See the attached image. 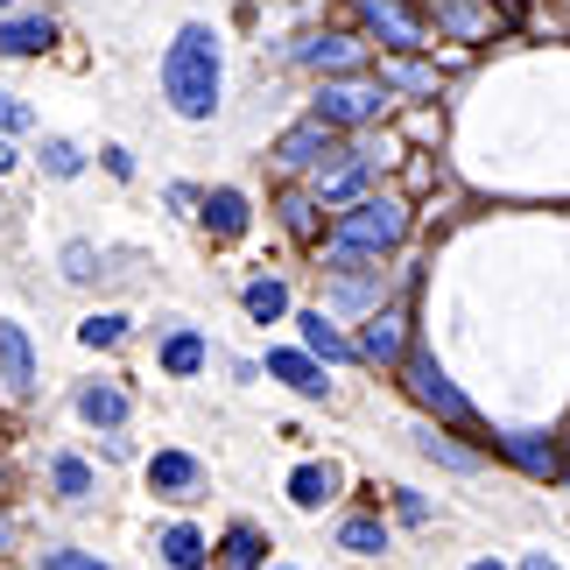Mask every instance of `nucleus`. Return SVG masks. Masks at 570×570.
I'll list each match as a JSON object with an SVG mask.
<instances>
[{
    "label": "nucleus",
    "instance_id": "obj_1",
    "mask_svg": "<svg viewBox=\"0 0 570 570\" xmlns=\"http://www.w3.org/2000/svg\"><path fill=\"white\" fill-rule=\"evenodd\" d=\"M218 85H226L218 36L205 21H190V29H177V42H169V57H163V99L177 106L184 120H212L218 114Z\"/></svg>",
    "mask_w": 570,
    "mask_h": 570
},
{
    "label": "nucleus",
    "instance_id": "obj_2",
    "mask_svg": "<svg viewBox=\"0 0 570 570\" xmlns=\"http://www.w3.org/2000/svg\"><path fill=\"white\" fill-rule=\"evenodd\" d=\"M402 233H409V205H402V197H360L353 212H338L332 247H345V254H381V247H402Z\"/></svg>",
    "mask_w": 570,
    "mask_h": 570
},
{
    "label": "nucleus",
    "instance_id": "obj_3",
    "mask_svg": "<svg viewBox=\"0 0 570 570\" xmlns=\"http://www.w3.org/2000/svg\"><path fill=\"white\" fill-rule=\"evenodd\" d=\"M381 106H387L381 78H332L317 92V120L324 127H366V120H381Z\"/></svg>",
    "mask_w": 570,
    "mask_h": 570
},
{
    "label": "nucleus",
    "instance_id": "obj_4",
    "mask_svg": "<svg viewBox=\"0 0 570 570\" xmlns=\"http://www.w3.org/2000/svg\"><path fill=\"white\" fill-rule=\"evenodd\" d=\"M402 387H409L430 415H444V423H472V402L451 387V374H444L430 353H409V360H402Z\"/></svg>",
    "mask_w": 570,
    "mask_h": 570
},
{
    "label": "nucleus",
    "instance_id": "obj_5",
    "mask_svg": "<svg viewBox=\"0 0 570 570\" xmlns=\"http://www.w3.org/2000/svg\"><path fill=\"white\" fill-rule=\"evenodd\" d=\"M332 156H338V135H332L317 114L275 141V163H282V169H317V177H324V163H332Z\"/></svg>",
    "mask_w": 570,
    "mask_h": 570
},
{
    "label": "nucleus",
    "instance_id": "obj_6",
    "mask_svg": "<svg viewBox=\"0 0 570 570\" xmlns=\"http://www.w3.org/2000/svg\"><path fill=\"white\" fill-rule=\"evenodd\" d=\"M360 14L387 50H423V14L402 8V0H360Z\"/></svg>",
    "mask_w": 570,
    "mask_h": 570
},
{
    "label": "nucleus",
    "instance_id": "obj_7",
    "mask_svg": "<svg viewBox=\"0 0 570 570\" xmlns=\"http://www.w3.org/2000/svg\"><path fill=\"white\" fill-rule=\"evenodd\" d=\"M402 345H409V317H402V311H374V317H366V332H360V360L402 366V360H409Z\"/></svg>",
    "mask_w": 570,
    "mask_h": 570
},
{
    "label": "nucleus",
    "instance_id": "obj_8",
    "mask_svg": "<svg viewBox=\"0 0 570 570\" xmlns=\"http://www.w3.org/2000/svg\"><path fill=\"white\" fill-rule=\"evenodd\" d=\"M148 487L169 493V500H190L197 487H205V472H197V458H184V451H156L148 458Z\"/></svg>",
    "mask_w": 570,
    "mask_h": 570
},
{
    "label": "nucleus",
    "instance_id": "obj_9",
    "mask_svg": "<svg viewBox=\"0 0 570 570\" xmlns=\"http://www.w3.org/2000/svg\"><path fill=\"white\" fill-rule=\"evenodd\" d=\"M0 381H8V394L36 387V353H29V332H21V324H0Z\"/></svg>",
    "mask_w": 570,
    "mask_h": 570
},
{
    "label": "nucleus",
    "instance_id": "obj_10",
    "mask_svg": "<svg viewBox=\"0 0 570 570\" xmlns=\"http://www.w3.org/2000/svg\"><path fill=\"white\" fill-rule=\"evenodd\" d=\"M500 451H508L521 472H535V479L563 472V458H557V444H550V436H542V430H508V436H500Z\"/></svg>",
    "mask_w": 570,
    "mask_h": 570
},
{
    "label": "nucleus",
    "instance_id": "obj_11",
    "mask_svg": "<svg viewBox=\"0 0 570 570\" xmlns=\"http://www.w3.org/2000/svg\"><path fill=\"white\" fill-rule=\"evenodd\" d=\"M268 374L289 381L296 394H311V402H317V394H332V381H324V366L311 353H268Z\"/></svg>",
    "mask_w": 570,
    "mask_h": 570
},
{
    "label": "nucleus",
    "instance_id": "obj_12",
    "mask_svg": "<svg viewBox=\"0 0 570 570\" xmlns=\"http://www.w3.org/2000/svg\"><path fill=\"white\" fill-rule=\"evenodd\" d=\"M436 29L458 36V42H472V36H487V29H493V14L479 8V0H436Z\"/></svg>",
    "mask_w": 570,
    "mask_h": 570
},
{
    "label": "nucleus",
    "instance_id": "obj_13",
    "mask_svg": "<svg viewBox=\"0 0 570 570\" xmlns=\"http://www.w3.org/2000/svg\"><path fill=\"white\" fill-rule=\"evenodd\" d=\"M296 57H311L317 71H360V57H366V50H360L353 36H311Z\"/></svg>",
    "mask_w": 570,
    "mask_h": 570
},
{
    "label": "nucleus",
    "instance_id": "obj_14",
    "mask_svg": "<svg viewBox=\"0 0 570 570\" xmlns=\"http://www.w3.org/2000/svg\"><path fill=\"white\" fill-rule=\"evenodd\" d=\"M50 21H42V14H21V21H0V50H8V57H36V50H50Z\"/></svg>",
    "mask_w": 570,
    "mask_h": 570
},
{
    "label": "nucleus",
    "instance_id": "obj_15",
    "mask_svg": "<svg viewBox=\"0 0 570 570\" xmlns=\"http://www.w3.org/2000/svg\"><path fill=\"white\" fill-rule=\"evenodd\" d=\"M261 529H247V521H233L226 529V542H218V570H261Z\"/></svg>",
    "mask_w": 570,
    "mask_h": 570
},
{
    "label": "nucleus",
    "instance_id": "obj_16",
    "mask_svg": "<svg viewBox=\"0 0 570 570\" xmlns=\"http://www.w3.org/2000/svg\"><path fill=\"white\" fill-rule=\"evenodd\" d=\"M78 415H85V423H99V430H114V423H127V394L114 381H99V387L78 394Z\"/></svg>",
    "mask_w": 570,
    "mask_h": 570
},
{
    "label": "nucleus",
    "instance_id": "obj_17",
    "mask_svg": "<svg viewBox=\"0 0 570 570\" xmlns=\"http://www.w3.org/2000/svg\"><path fill=\"white\" fill-rule=\"evenodd\" d=\"M205 226L218 239H239V233H247V197H239V190H212L205 197Z\"/></svg>",
    "mask_w": 570,
    "mask_h": 570
},
{
    "label": "nucleus",
    "instance_id": "obj_18",
    "mask_svg": "<svg viewBox=\"0 0 570 570\" xmlns=\"http://www.w3.org/2000/svg\"><path fill=\"white\" fill-rule=\"evenodd\" d=\"M332 493H338V472L332 465H296L289 472V500H296V508H324Z\"/></svg>",
    "mask_w": 570,
    "mask_h": 570
},
{
    "label": "nucleus",
    "instance_id": "obj_19",
    "mask_svg": "<svg viewBox=\"0 0 570 570\" xmlns=\"http://www.w3.org/2000/svg\"><path fill=\"white\" fill-rule=\"evenodd\" d=\"M360 190H366V163H338L317 177V205H345V197L360 205Z\"/></svg>",
    "mask_w": 570,
    "mask_h": 570
},
{
    "label": "nucleus",
    "instance_id": "obj_20",
    "mask_svg": "<svg viewBox=\"0 0 570 570\" xmlns=\"http://www.w3.org/2000/svg\"><path fill=\"white\" fill-rule=\"evenodd\" d=\"M163 563L169 570H205V535L197 529H163Z\"/></svg>",
    "mask_w": 570,
    "mask_h": 570
},
{
    "label": "nucleus",
    "instance_id": "obj_21",
    "mask_svg": "<svg viewBox=\"0 0 570 570\" xmlns=\"http://www.w3.org/2000/svg\"><path fill=\"white\" fill-rule=\"evenodd\" d=\"M338 542H345L353 557H381V550H387V529H381V514H353V521L338 529Z\"/></svg>",
    "mask_w": 570,
    "mask_h": 570
},
{
    "label": "nucleus",
    "instance_id": "obj_22",
    "mask_svg": "<svg viewBox=\"0 0 570 570\" xmlns=\"http://www.w3.org/2000/svg\"><path fill=\"white\" fill-rule=\"evenodd\" d=\"M296 324H303V345H311V353H324V360H353V345H345L332 324H324V311H303Z\"/></svg>",
    "mask_w": 570,
    "mask_h": 570
},
{
    "label": "nucleus",
    "instance_id": "obj_23",
    "mask_svg": "<svg viewBox=\"0 0 570 570\" xmlns=\"http://www.w3.org/2000/svg\"><path fill=\"white\" fill-rule=\"evenodd\" d=\"M282 311H289V289H282L275 275H261V282H247V317H261V324H275Z\"/></svg>",
    "mask_w": 570,
    "mask_h": 570
},
{
    "label": "nucleus",
    "instance_id": "obj_24",
    "mask_svg": "<svg viewBox=\"0 0 570 570\" xmlns=\"http://www.w3.org/2000/svg\"><path fill=\"white\" fill-rule=\"evenodd\" d=\"M163 366H169V374H197V366H205V338H197V332H177V338H169L163 345Z\"/></svg>",
    "mask_w": 570,
    "mask_h": 570
},
{
    "label": "nucleus",
    "instance_id": "obj_25",
    "mask_svg": "<svg viewBox=\"0 0 570 570\" xmlns=\"http://www.w3.org/2000/svg\"><path fill=\"white\" fill-rule=\"evenodd\" d=\"M57 493L63 500H92V465H85V458H57Z\"/></svg>",
    "mask_w": 570,
    "mask_h": 570
},
{
    "label": "nucleus",
    "instance_id": "obj_26",
    "mask_svg": "<svg viewBox=\"0 0 570 570\" xmlns=\"http://www.w3.org/2000/svg\"><path fill=\"white\" fill-rule=\"evenodd\" d=\"M282 218H289V233H303V239H311V233H317V197L289 190V197H282Z\"/></svg>",
    "mask_w": 570,
    "mask_h": 570
},
{
    "label": "nucleus",
    "instance_id": "obj_27",
    "mask_svg": "<svg viewBox=\"0 0 570 570\" xmlns=\"http://www.w3.org/2000/svg\"><path fill=\"white\" fill-rule=\"evenodd\" d=\"M42 169H50V177H78L85 156H78L71 141H42Z\"/></svg>",
    "mask_w": 570,
    "mask_h": 570
},
{
    "label": "nucleus",
    "instance_id": "obj_28",
    "mask_svg": "<svg viewBox=\"0 0 570 570\" xmlns=\"http://www.w3.org/2000/svg\"><path fill=\"white\" fill-rule=\"evenodd\" d=\"M415 444H423L430 458H444V465H451V472H472V465H479V458H472V451H458V444H444V436H436V430H423V436H415Z\"/></svg>",
    "mask_w": 570,
    "mask_h": 570
},
{
    "label": "nucleus",
    "instance_id": "obj_29",
    "mask_svg": "<svg viewBox=\"0 0 570 570\" xmlns=\"http://www.w3.org/2000/svg\"><path fill=\"white\" fill-rule=\"evenodd\" d=\"M120 332H127V317H85V345H120Z\"/></svg>",
    "mask_w": 570,
    "mask_h": 570
},
{
    "label": "nucleus",
    "instance_id": "obj_30",
    "mask_svg": "<svg viewBox=\"0 0 570 570\" xmlns=\"http://www.w3.org/2000/svg\"><path fill=\"white\" fill-rule=\"evenodd\" d=\"M42 570H114V563H99V557H85V550H50Z\"/></svg>",
    "mask_w": 570,
    "mask_h": 570
},
{
    "label": "nucleus",
    "instance_id": "obj_31",
    "mask_svg": "<svg viewBox=\"0 0 570 570\" xmlns=\"http://www.w3.org/2000/svg\"><path fill=\"white\" fill-rule=\"evenodd\" d=\"M63 275H71V282H92V247H85V239L63 247Z\"/></svg>",
    "mask_w": 570,
    "mask_h": 570
},
{
    "label": "nucleus",
    "instance_id": "obj_32",
    "mask_svg": "<svg viewBox=\"0 0 570 570\" xmlns=\"http://www.w3.org/2000/svg\"><path fill=\"white\" fill-rule=\"evenodd\" d=\"M21 127H29V106H21V99H8V92H0V135H21Z\"/></svg>",
    "mask_w": 570,
    "mask_h": 570
},
{
    "label": "nucleus",
    "instance_id": "obj_33",
    "mask_svg": "<svg viewBox=\"0 0 570 570\" xmlns=\"http://www.w3.org/2000/svg\"><path fill=\"white\" fill-rule=\"evenodd\" d=\"M521 570H563L557 557H542V550H529V557H521Z\"/></svg>",
    "mask_w": 570,
    "mask_h": 570
},
{
    "label": "nucleus",
    "instance_id": "obj_34",
    "mask_svg": "<svg viewBox=\"0 0 570 570\" xmlns=\"http://www.w3.org/2000/svg\"><path fill=\"white\" fill-rule=\"evenodd\" d=\"M0 169H14V156H8V141H0Z\"/></svg>",
    "mask_w": 570,
    "mask_h": 570
},
{
    "label": "nucleus",
    "instance_id": "obj_35",
    "mask_svg": "<svg viewBox=\"0 0 570 570\" xmlns=\"http://www.w3.org/2000/svg\"><path fill=\"white\" fill-rule=\"evenodd\" d=\"M472 570H500V563H493V557H487V563H472Z\"/></svg>",
    "mask_w": 570,
    "mask_h": 570
},
{
    "label": "nucleus",
    "instance_id": "obj_36",
    "mask_svg": "<svg viewBox=\"0 0 570 570\" xmlns=\"http://www.w3.org/2000/svg\"><path fill=\"white\" fill-rule=\"evenodd\" d=\"M0 550H8V521H0Z\"/></svg>",
    "mask_w": 570,
    "mask_h": 570
},
{
    "label": "nucleus",
    "instance_id": "obj_37",
    "mask_svg": "<svg viewBox=\"0 0 570 570\" xmlns=\"http://www.w3.org/2000/svg\"><path fill=\"white\" fill-rule=\"evenodd\" d=\"M563 487H570V458H563Z\"/></svg>",
    "mask_w": 570,
    "mask_h": 570
}]
</instances>
